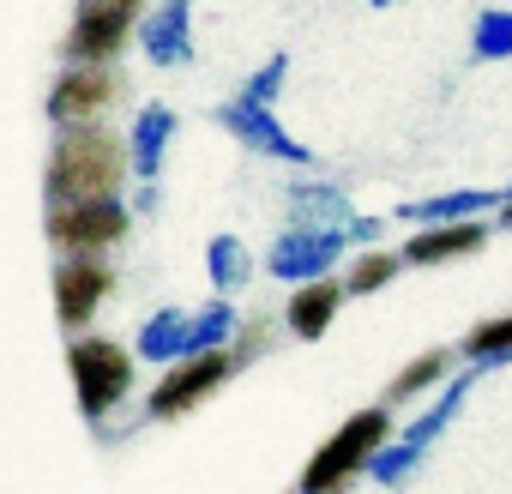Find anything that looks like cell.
Here are the masks:
<instances>
[{
  "label": "cell",
  "instance_id": "9c48e42d",
  "mask_svg": "<svg viewBox=\"0 0 512 494\" xmlns=\"http://www.w3.org/2000/svg\"><path fill=\"white\" fill-rule=\"evenodd\" d=\"M115 290L109 254H55V320L61 332H85Z\"/></svg>",
  "mask_w": 512,
  "mask_h": 494
},
{
  "label": "cell",
  "instance_id": "484cf974",
  "mask_svg": "<svg viewBox=\"0 0 512 494\" xmlns=\"http://www.w3.org/2000/svg\"><path fill=\"white\" fill-rule=\"evenodd\" d=\"M284 79H290V55H272L253 79H241V91H235V97H247V103H278Z\"/></svg>",
  "mask_w": 512,
  "mask_h": 494
},
{
  "label": "cell",
  "instance_id": "30bf717a",
  "mask_svg": "<svg viewBox=\"0 0 512 494\" xmlns=\"http://www.w3.org/2000/svg\"><path fill=\"white\" fill-rule=\"evenodd\" d=\"M211 121H217V127H223V133H229L241 151H253V157H272V163H290V169H308V163H314V151L278 127L272 103L229 97V103H217V109H211Z\"/></svg>",
  "mask_w": 512,
  "mask_h": 494
},
{
  "label": "cell",
  "instance_id": "cb8c5ba5",
  "mask_svg": "<svg viewBox=\"0 0 512 494\" xmlns=\"http://www.w3.org/2000/svg\"><path fill=\"white\" fill-rule=\"evenodd\" d=\"M476 61H512V13H482L470 31Z\"/></svg>",
  "mask_w": 512,
  "mask_h": 494
},
{
  "label": "cell",
  "instance_id": "44dd1931",
  "mask_svg": "<svg viewBox=\"0 0 512 494\" xmlns=\"http://www.w3.org/2000/svg\"><path fill=\"white\" fill-rule=\"evenodd\" d=\"M446 368H452V356H446V350H422L416 362H404V368H398V380L386 386V404H410V398L434 392V386L446 380Z\"/></svg>",
  "mask_w": 512,
  "mask_h": 494
},
{
  "label": "cell",
  "instance_id": "4316f807",
  "mask_svg": "<svg viewBox=\"0 0 512 494\" xmlns=\"http://www.w3.org/2000/svg\"><path fill=\"white\" fill-rule=\"evenodd\" d=\"M127 211H133V217H151V211H157V181H139V193H133Z\"/></svg>",
  "mask_w": 512,
  "mask_h": 494
},
{
  "label": "cell",
  "instance_id": "ffe728a7",
  "mask_svg": "<svg viewBox=\"0 0 512 494\" xmlns=\"http://www.w3.org/2000/svg\"><path fill=\"white\" fill-rule=\"evenodd\" d=\"M350 217V199L326 181H296L290 187V223H344Z\"/></svg>",
  "mask_w": 512,
  "mask_h": 494
},
{
  "label": "cell",
  "instance_id": "5bb4252c",
  "mask_svg": "<svg viewBox=\"0 0 512 494\" xmlns=\"http://www.w3.org/2000/svg\"><path fill=\"white\" fill-rule=\"evenodd\" d=\"M338 308H344V284L332 272H320V278H302L296 284V296L284 308V326L296 338H326V326L338 320Z\"/></svg>",
  "mask_w": 512,
  "mask_h": 494
},
{
  "label": "cell",
  "instance_id": "9a60e30c",
  "mask_svg": "<svg viewBox=\"0 0 512 494\" xmlns=\"http://www.w3.org/2000/svg\"><path fill=\"white\" fill-rule=\"evenodd\" d=\"M482 374H488V368H482V362H470V374H458V380H452V386L440 392V404H428V410H422V416H416V422H410V428L398 434V440H404V446H410V452L422 458V452H428V446H434V440H440V434L452 428V416H458V410H464V398H470V392L482 386Z\"/></svg>",
  "mask_w": 512,
  "mask_h": 494
},
{
  "label": "cell",
  "instance_id": "ac0fdd59",
  "mask_svg": "<svg viewBox=\"0 0 512 494\" xmlns=\"http://www.w3.org/2000/svg\"><path fill=\"white\" fill-rule=\"evenodd\" d=\"M235 302L229 296H217V302H205L199 314L187 308V326H181V356H193V350H217V344H229V332H235Z\"/></svg>",
  "mask_w": 512,
  "mask_h": 494
},
{
  "label": "cell",
  "instance_id": "8992f818",
  "mask_svg": "<svg viewBox=\"0 0 512 494\" xmlns=\"http://www.w3.org/2000/svg\"><path fill=\"white\" fill-rule=\"evenodd\" d=\"M235 374V356H229V344H217V350H193V356H175V362H163V380L151 386V398H145V422H175V416H187V410H199L223 380Z\"/></svg>",
  "mask_w": 512,
  "mask_h": 494
},
{
  "label": "cell",
  "instance_id": "d6986e66",
  "mask_svg": "<svg viewBox=\"0 0 512 494\" xmlns=\"http://www.w3.org/2000/svg\"><path fill=\"white\" fill-rule=\"evenodd\" d=\"M482 205H500V193H488V187H458V193H440V199L398 205V217H410V223H452V217H476Z\"/></svg>",
  "mask_w": 512,
  "mask_h": 494
},
{
  "label": "cell",
  "instance_id": "8fae6325",
  "mask_svg": "<svg viewBox=\"0 0 512 494\" xmlns=\"http://www.w3.org/2000/svg\"><path fill=\"white\" fill-rule=\"evenodd\" d=\"M133 43L151 67H187L193 61V0H157L151 13H139Z\"/></svg>",
  "mask_w": 512,
  "mask_h": 494
},
{
  "label": "cell",
  "instance_id": "7c38bea8",
  "mask_svg": "<svg viewBox=\"0 0 512 494\" xmlns=\"http://www.w3.org/2000/svg\"><path fill=\"white\" fill-rule=\"evenodd\" d=\"M175 133H181V115H175L169 103H145V109L133 115V127L121 133V139H127V175H133V181H157L163 163H169Z\"/></svg>",
  "mask_w": 512,
  "mask_h": 494
},
{
  "label": "cell",
  "instance_id": "2e32d148",
  "mask_svg": "<svg viewBox=\"0 0 512 494\" xmlns=\"http://www.w3.org/2000/svg\"><path fill=\"white\" fill-rule=\"evenodd\" d=\"M205 278L217 296H241L253 278V254L241 247V235H211L205 241Z\"/></svg>",
  "mask_w": 512,
  "mask_h": 494
},
{
  "label": "cell",
  "instance_id": "d4e9b609",
  "mask_svg": "<svg viewBox=\"0 0 512 494\" xmlns=\"http://www.w3.org/2000/svg\"><path fill=\"white\" fill-rule=\"evenodd\" d=\"M272 338H278V326L272 320H235V332H229V356H235V368H247V362H260L266 350H272Z\"/></svg>",
  "mask_w": 512,
  "mask_h": 494
},
{
  "label": "cell",
  "instance_id": "ba28073f",
  "mask_svg": "<svg viewBox=\"0 0 512 494\" xmlns=\"http://www.w3.org/2000/svg\"><path fill=\"white\" fill-rule=\"evenodd\" d=\"M139 13H145V0H79L73 25L61 37V61H115L133 43Z\"/></svg>",
  "mask_w": 512,
  "mask_h": 494
},
{
  "label": "cell",
  "instance_id": "83f0119b",
  "mask_svg": "<svg viewBox=\"0 0 512 494\" xmlns=\"http://www.w3.org/2000/svg\"><path fill=\"white\" fill-rule=\"evenodd\" d=\"M500 223L512 229V193H500Z\"/></svg>",
  "mask_w": 512,
  "mask_h": 494
},
{
  "label": "cell",
  "instance_id": "f1b7e54d",
  "mask_svg": "<svg viewBox=\"0 0 512 494\" xmlns=\"http://www.w3.org/2000/svg\"><path fill=\"white\" fill-rule=\"evenodd\" d=\"M368 7H392V0H368Z\"/></svg>",
  "mask_w": 512,
  "mask_h": 494
},
{
  "label": "cell",
  "instance_id": "7402d4cb",
  "mask_svg": "<svg viewBox=\"0 0 512 494\" xmlns=\"http://www.w3.org/2000/svg\"><path fill=\"white\" fill-rule=\"evenodd\" d=\"M398 266H404V254H380V247L368 241V254H356V260H350V272H344V296L386 290V284L398 278Z\"/></svg>",
  "mask_w": 512,
  "mask_h": 494
},
{
  "label": "cell",
  "instance_id": "5b68a950",
  "mask_svg": "<svg viewBox=\"0 0 512 494\" xmlns=\"http://www.w3.org/2000/svg\"><path fill=\"white\" fill-rule=\"evenodd\" d=\"M380 440H392V416H386V404H380V410H356V416H350V422H344L314 458H308V470H302V494H332V488L356 482Z\"/></svg>",
  "mask_w": 512,
  "mask_h": 494
},
{
  "label": "cell",
  "instance_id": "3957f363",
  "mask_svg": "<svg viewBox=\"0 0 512 494\" xmlns=\"http://www.w3.org/2000/svg\"><path fill=\"white\" fill-rule=\"evenodd\" d=\"M67 374H73L79 416H85L91 428L109 422V416L133 398V350H121L115 338L67 332Z\"/></svg>",
  "mask_w": 512,
  "mask_h": 494
},
{
  "label": "cell",
  "instance_id": "277c9868",
  "mask_svg": "<svg viewBox=\"0 0 512 494\" xmlns=\"http://www.w3.org/2000/svg\"><path fill=\"white\" fill-rule=\"evenodd\" d=\"M133 229V211L121 193L103 199H67V205H43V235L55 254H109Z\"/></svg>",
  "mask_w": 512,
  "mask_h": 494
},
{
  "label": "cell",
  "instance_id": "6da1fadb",
  "mask_svg": "<svg viewBox=\"0 0 512 494\" xmlns=\"http://www.w3.org/2000/svg\"><path fill=\"white\" fill-rule=\"evenodd\" d=\"M127 187V139L109 121H67L43 157V205L103 199Z\"/></svg>",
  "mask_w": 512,
  "mask_h": 494
},
{
  "label": "cell",
  "instance_id": "603a6c76",
  "mask_svg": "<svg viewBox=\"0 0 512 494\" xmlns=\"http://www.w3.org/2000/svg\"><path fill=\"white\" fill-rule=\"evenodd\" d=\"M464 356H470V362H482V368H500V362H512V314H506V320H488V326H476V332L464 338Z\"/></svg>",
  "mask_w": 512,
  "mask_h": 494
},
{
  "label": "cell",
  "instance_id": "52a82bcc",
  "mask_svg": "<svg viewBox=\"0 0 512 494\" xmlns=\"http://www.w3.org/2000/svg\"><path fill=\"white\" fill-rule=\"evenodd\" d=\"M121 97H127V73L115 61H61L43 109L55 127H67V121H103Z\"/></svg>",
  "mask_w": 512,
  "mask_h": 494
},
{
  "label": "cell",
  "instance_id": "e0dca14e",
  "mask_svg": "<svg viewBox=\"0 0 512 494\" xmlns=\"http://www.w3.org/2000/svg\"><path fill=\"white\" fill-rule=\"evenodd\" d=\"M181 326H187V308L181 302H163L145 326H139V338H133V362H175L181 356Z\"/></svg>",
  "mask_w": 512,
  "mask_h": 494
},
{
  "label": "cell",
  "instance_id": "4fadbf2b",
  "mask_svg": "<svg viewBox=\"0 0 512 494\" xmlns=\"http://www.w3.org/2000/svg\"><path fill=\"white\" fill-rule=\"evenodd\" d=\"M488 223L476 217H452V223H416V235L404 241V266H446L464 254H482Z\"/></svg>",
  "mask_w": 512,
  "mask_h": 494
},
{
  "label": "cell",
  "instance_id": "7a4b0ae2",
  "mask_svg": "<svg viewBox=\"0 0 512 494\" xmlns=\"http://www.w3.org/2000/svg\"><path fill=\"white\" fill-rule=\"evenodd\" d=\"M380 235H386V223L380 217H362V211H350L344 223H290L272 241V254H266V278H278V284L320 278V272H332L350 254V247H368Z\"/></svg>",
  "mask_w": 512,
  "mask_h": 494
}]
</instances>
